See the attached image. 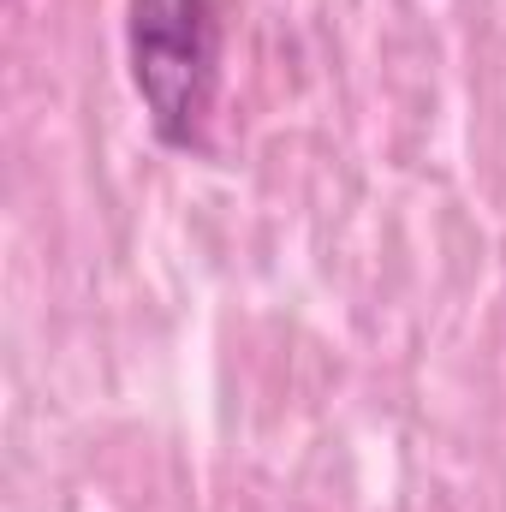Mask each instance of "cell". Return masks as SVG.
Segmentation results:
<instances>
[{
  "mask_svg": "<svg viewBox=\"0 0 506 512\" xmlns=\"http://www.w3.org/2000/svg\"><path fill=\"white\" fill-rule=\"evenodd\" d=\"M126 60L149 131L167 149H203L221 84L215 0H126Z\"/></svg>",
  "mask_w": 506,
  "mask_h": 512,
  "instance_id": "1",
  "label": "cell"
}]
</instances>
